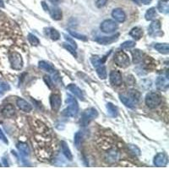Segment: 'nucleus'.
Returning <instances> with one entry per match:
<instances>
[{"mask_svg": "<svg viewBox=\"0 0 169 169\" xmlns=\"http://www.w3.org/2000/svg\"><path fill=\"white\" fill-rule=\"evenodd\" d=\"M53 148L47 141H39L36 144V154L41 160H48L53 156Z\"/></svg>", "mask_w": 169, "mask_h": 169, "instance_id": "nucleus-1", "label": "nucleus"}, {"mask_svg": "<svg viewBox=\"0 0 169 169\" xmlns=\"http://www.w3.org/2000/svg\"><path fill=\"white\" fill-rule=\"evenodd\" d=\"M66 103L68 107L63 112V114L66 117H76L79 112V105L76 99L70 94L67 95Z\"/></svg>", "mask_w": 169, "mask_h": 169, "instance_id": "nucleus-2", "label": "nucleus"}, {"mask_svg": "<svg viewBox=\"0 0 169 169\" xmlns=\"http://www.w3.org/2000/svg\"><path fill=\"white\" fill-rule=\"evenodd\" d=\"M161 103V96L156 91L149 92L145 96V104L149 108L154 109Z\"/></svg>", "mask_w": 169, "mask_h": 169, "instance_id": "nucleus-3", "label": "nucleus"}, {"mask_svg": "<svg viewBox=\"0 0 169 169\" xmlns=\"http://www.w3.org/2000/svg\"><path fill=\"white\" fill-rule=\"evenodd\" d=\"M114 62L118 66L121 68H126L130 64V60L128 56L123 51H119L116 53L114 55Z\"/></svg>", "mask_w": 169, "mask_h": 169, "instance_id": "nucleus-4", "label": "nucleus"}, {"mask_svg": "<svg viewBox=\"0 0 169 169\" xmlns=\"http://www.w3.org/2000/svg\"><path fill=\"white\" fill-rule=\"evenodd\" d=\"M97 116H98V112H97V110L96 108H94V107L88 108L83 113L82 119H81V124L83 126H86L91 122V120L96 119Z\"/></svg>", "mask_w": 169, "mask_h": 169, "instance_id": "nucleus-5", "label": "nucleus"}, {"mask_svg": "<svg viewBox=\"0 0 169 169\" xmlns=\"http://www.w3.org/2000/svg\"><path fill=\"white\" fill-rule=\"evenodd\" d=\"M9 61L12 69L15 70H21L23 67V60L21 58V54L16 52H14L9 56Z\"/></svg>", "mask_w": 169, "mask_h": 169, "instance_id": "nucleus-6", "label": "nucleus"}, {"mask_svg": "<svg viewBox=\"0 0 169 169\" xmlns=\"http://www.w3.org/2000/svg\"><path fill=\"white\" fill-rule=\"evenodd\" d=\"M118 24L112 20H106L100 25V29L104 33H112L118 29Z\"/></svg>", "mask_w": 169, "mask_h": 169, "instance_id": "nucleus-7", "label": "nucleus"}, {"mask_svg": "<svg viewBox=\"0 0 169 169\" xmlns=\"http://www.w3.org/2000/svg\"><path fill=\"white\" fill-rule=\"evenodd\" d=\"M148 34L151 37H160L162 35L161 31V23L159 21H154L151 22L148 28Z\"/></svg>", "mask_w": 169, "mask_h": 169, "instance_id": "nucleus-8", "label": "nucleus"}, {"mask_svg": "<svg viewBox=\"0 0 169 169\" xmlns=\"http://www.w3.org/2000/svg\"><path fill=\"white\" fill-rule=\"evenodd\" d=\"M110 78V82L112 86H119L123 83V78H122V74L118 70H112L110 73L109 75Z\"/></svg>", "mask_w": 169, "mask_h": 169, "instance_id": "nucleus-9", "label": "nucleus"}, {"mask_svg": "<svg viewBox=\"0 0 169 169\" xmlns=\"http://www.w3.org/2000/svg\"><path fill=\"white\" fill-rule=\"evenodd\" d=\"M156 86H157V88L159 91H167L169 87L168 78L167 77H163V76L158 77L157 79V80H156Z\"/></svg>", "mask_w": 169, "mask_h": 169, "instance_id": "nucleus-10", "label": "nucleus"}, {"mask_svg": "<svg viewBox=\"0 0 169 169\" xmlns=\"http://www.w3.org/2000/svg\"><path fill=\"white\" fill-rule=\"evenodd\" d=\"M168 158L165 153H158L154 158V165L157 167H165L167 164Z\"/></svg>", "mask_w": 169, "mask_h": 169, "instance_id": "nucleus-11", "label": "nucleus"}, {"mask_svg": "<svg viewBox=\"0 0 169 169\" xmlns=\"http://www.w3.org/2000/svg\"><path fill=\"white\" fill-rule=\"evenodd\" d=\"M61 96L58 94H52L50 96V105L54 111H58V109L61 107Z\"/></svg>", "mask_w": 169, "mask_h": 169, "instance_id": "nucleus-12", "label": "nucleus"}, {"mask_svg": "<svg viewBox=\"0 0 169 169\" xmlns=\"http://www.w3.org/2000/svg\"><path fill=\"white\" fill-rule=\"evenodd\" d=\"M119 34H116L111 37H100L96 38V41H97L98 43L102 44V45H107V44H111L117 41L119 39Z\"/></svg>", "mask_w": 169, "mask_h": 169, "instance_id": "nucleus-13", "label": "nucleus"}, {"mask_svg": "<svg viewBox=\"0 0 169 169\" xmlns=\"http://www.w3.org/2000/svg\"><path fill=\"white\" fill-rule=\"evenodd\" d=\"M112 16L118 22L123 23L126 20V15L121 8H115L112 12Z\"/></svg>", "mask_w": 169, "mask_h": 169, "instance_id": "nucleus-14", "label": "nucleus"}, {"mask_svg": "<svg viewBox=\"0 0 169 169\" xmlns=\"http://www.w3.org/2000/svg\"><path fill=\"white\" fill-rule=\"evenodd\" d=\"M1 113L2 115L5 117V118H8L10 119L15 115V107L13 106L12 104H6L1 110Z\"/></svg>", "mask_w": 169, "mask_h": 169, "instance_id": "nucleus-15", "label": "nucleus"}, {"mask_svg": "<svg viewBox=\"0 0 169 169\" xmlns=\"http://www.w3.org/2000/svg\"><path fill=\"white\" fill-rule=\"evenodd\" d=\"M16 105L21 111L25 112H29L32 110V106L28 102H26L25 100L22 99V98L17 99Z\"/></svg>", "mask_w": 169, "mask_h": 169, "instance_id": "nucleus-16", "label": "nucleus"}, {"mask_svg": "<svg viewBox=\"0 0 169 169\" xmlns=\"http://www.w3.org/2000/svg\"><path fill=\"white\" fill-rule=\"evenodd\" d=\"M67 89L70 91H71L73 94H74L75 96H77L80 100H84V95H83L82 91L76 85L74 84H70L67 86Z\"/></svg>", "mask_w": 169, "mask_h": 169, "instance_id": "nucleus-17", "label": "nucleus"}, {"mask_svg": "<svg viewBox=\"0 0 169 169\" xmlns=\"http://www.w3.org/2000/svg\"><path fill=\"white\" fill-rule=\"evenodd\" d=\"M96 70V73L98 74L100 79L102 80H105L107 78V70H106V67L103 64V63H101L99 64H97L96 66H95Z\"/></svg>", "mask_w": 169, "mask_h": 169, "instance_id": "nucleus-18", "label": "nucleus"}, {"mask_svg": "<svg viewBox=\"0 0 169 169\" xmlns=\"http://www.w3.org/2000/svg\"><path fill=\"white\" fill-rule=\"evenodd\" d=\"M131 54H132V57H133V63L135 64H137V63H140L142 60H143V56L144 54L139 49H135L131 51Z\"/></svg>", "mask_w": 169, "mask_h": 169, "instance_id": "nucleus-19", "label": "nucleus"}, {"mask_svg": "<svg viewBox=\"0 0 169 169\" xmlns=\"http://www.w3.org/2000/svg\"><path fill=\"white\" fill-rule=\"evenodd\" d=\"M154 48L157 50L160 54H168L169 47L167 43H155Z\"/></svg>", "mask_w": 169, "mask_h": 169, "instance_id": "nucleus-20", "label": "nucleus"}, {"mask_svg": "<svg viewBox=\"0 0 169 169\" xmlns=\"http://www.w3.org/2000/svg\"><path fill=\"white\" fill-rule=\"evenodd\" d=\"M61 149H62V152L63 154L65 156L67 159H69L70 161H72L73 160V155L70 151V148L68 146V145L66 144L65 141H61Z\"/></svg>", "mask_w": 169, "mask_h": 169, "instance_id": "nucleus-21", "label": "nucleus"}, {"mask_svg": "<svg viewBox=\"0 0 169 169\" xmlns=\"http://www.w3.org/2000/svg\"><path fill=\"white\" fill-rule=\"evenodd\" d=\"M157 9L161 13L167 14L169 11V4L167 0H161L158 2L157 4Z\"/></svg>", "mask_w": 169, "mask_h": 169, "instance_id": "nucleus-22", "label": "nucleus"}, {"mask_svg": "<svg viewBox=\"0 0 169 169\" xmlns=\"http://www.w3.org/2000/svg\"><path fill=\"white\" fill-rule=\"evenodd\" d=\"M129 35H130L134 39H135V40H140V38L142 37V36H143V31H142V29H141L140 27L136 26V27H134V28L130 31Z\"/></svg>", "mask_w": 169, "mask_h": 169, "instance_id": "nucleus-23", "label": "nucleus"}, {"mask_svg": "<svg viewBox=\"0 0 169 169\" xmlns=\"http://www.w3.org/2000/svg\"><path fill=\"white\" fill-rule=\"evenodd\" d=\"M39 67L41 68V70H46L48 73H54L56 71L54 67L50 63L47 62V61H40L39 62Z\"/></svg>", "mask_w": 169, "mask_h": 169, "instance_id": "nucleus-24", "label": "nucleus"}, {"mask_svg": "<svg viewBox=\"0 0 169 169\" xmlns=\"http://www.w3.org/2000/svg\"><path fill=\"white\" fill-rule=\"evenodd\" d=\"M119 97L120 101L124 103V105L127 107H129V108H134V107H135V102H134L128 96H126L124 95H120Z\"/></svg>", "mask_w": 169, "mask_h": 169, "instance_id": "nucleus-25", "label": "nucleus"}, {"mask_svg": "<svg viewBox=\"0 0 169 169\" xmlns=\"http://www.w3.org/2000/svg\"><path fill=\"white\" fill-rule=\"evenodd\" d=\"M17 147L19 149L20 152L21 153L22 156H25V157H27L29 156L30 154V149L28 147V145L25 143H19L17 145Z\"/></svg>", "mask_w": 169, "mask_h": 169, "instance_id": "nucleus-26", "label": "nucleus"}, {"mask_svg": "<svg viewBox=\"0 0 169 169\" xmlns=\"http://www.w3.org/2000/svg\"><path fill=\"white\" fill-rule=\"evenodd\" d=\"M145 20L146 21H152L153 19H155L157 17V10L155 8H151L147 9V11L145 15Z\"/></svg>", "mask_w": 169, "mask_h": 169, "instance_id": "nucleus-27", "label": "nucleus"}, {"mask_svg": "<svg viewBox=\"0 0 169 169\" xmlns=\"http://www.w3.org/2000/svg\"><path fill=\"white\" fill-rule=\"evenodd\" d=\"M51 15L55 21H59L62 19V12L58 8H53L51 10Z\"/></svg>", "mask_w": 169, "mask_h": 169, "instance_id": "nucleus-28", "label": "nucleus"}, {"mask_svg": "<svg viewBox=\"0 0 169 169\" xmlns=\"http://www.w3.org/2000/svg\"><path fill=\"white\" fill-rule=\"evenodd\" d=\"M128 97L132 100L134 102H137L140 101V93L136 90H131L128 92Z\"/></svg>", "mask_w": 169, "mask_h": 169, "instance_id": "nucleus-29", "label": "nucleus"}, {"mask_svg": "<svg viewBox=\"0 0 169 169\" xmlns=\"http://www.w3.org/2000/svg\"><path fill=\"white\" fill-rule=\"evenodd\" d=\"M107 109L108 114L111 116V117H117V115H118V109H117V107L113 104L107 103Z\"/></svg>", "mask_w": 169, "mask_h": 169, "instance_id": "nucleus-30", "label": "nucleus"}, {"mask_svg": "<svg viewBox=\"0 0 169 169\" xmlns=\"http://www.w3.org/2000/svg\"><path fill=\"white\" fill-rule=\"evenodd\" d=\"M47 31H48V35H49V37H51L52 40L57 41V40L59 39L60 35H59V32H58L57 30L54 29V28H50V29H48Z\"/></svg>", "mask_w": 169, "mask_h": 169, "instance_id": "nucleus-31", "label": "nucleus"}, {"mask_svg": "<svg viewBox=\"0 0 169 169\" xmlns=\"http://www.w3.org/2000/svg\"><path fill=\"white\" fill-rule=\"evenodd\" d=\"M74 142L75 146H76L77 148H80V147L81 142H82V134H81V132H77L74 135Z\"/></svg>", "mask_w": 169, "mask_h": 169, "instance_id": "nucleus-32", "label": "nucleus"}, {"mask_svg": "<svg viewBox=\"0 0 169 169\" xmlns=\"http://www.w3.org/2000/svg\"><path fill=\"white\" fill-rule=\"evenodd\" d=\"M135 42L134 41H126L121 44V48L123 50H130L133 47H135Z\"/></svg>", "mask_w": 169, "mask_h": 169, "instance_id": "nucleus-33", "label": "nucleus"}, {"mask_svg": "<svg viewBox=\"0 0 169 169\" xmlns=\"http://www.w3.org/2000/svg\"><path fill=\"white\" fill-rule=\"evenodd\" d=\"M69 32H70V34L72 36V37L77 38V39H79V40H81V41H87V37L86 36H85V35L80 34L78 33V32H76V31H71V30L69 31Z\"/></svg>", "mask_w": 169, "mask_h": 169, "instance_id": "nucleus-34", "label": "nucleus"}, {"mask_svg": "<svg viewBox=\"0 0 169 169\" xmlns=\"http://www.w3.org/2000/svg\"><path fill=\"white\" fill-rule=\"evenodd\" d=\"M28 40H29L30 43L33 46H37L39 44V40L36 36H34L33 34H29L28 36Z\"/></svg>", "mask_w": 169, "mask_h": 169, "instance_id": "nucleus-35", "label": "nucleus"}, {"mask_svg": "<svg viewBox=\"0 0 169 169\" xmlns=\"http://www.w3.org/2000/svg\"><path fill=\"white\" fill-rule=\"evenodd\" d=\"M63 47L65 48V49H67L69 52H70V54H72L74 57H77V54H76V52H75V50H74V48L72 47L71 45H70L69 43L67 44V43H63Z\"/></svg>", "mask_w": 169, "mask_h": 169, "instance_id": "nucleus-36", "label": "nucleus"}, {"mask_svg": "<svg viewBox=\"0 0 169 169\" xmlns=\"http://www.w3.org/2000/svg\"><path fill=\"white\" fill-rule=\"evenodd\" d=\"M128 148L131 151V152H133L136 156H140V150L136 145H128Z\"/></svg>", "mask_w": 169, "mask_h": 169, "instance_id": "nucleus-37", "label": "nucleus"}, {"mask_svg": "<svg viewBox=\"0 0 169 169\" xmlns=\"http://www.w3.org/2000/svg\"><path fill=\"white\" fill-rule=\"evenodd\" d=\"M43 79H44V81L47 84V86L49 87L50 89H53L54 88V83H53L52 79L50 78L49 76H47V75H45Z\"/></svg>", "mask_w": 169, "mask_h": 169, "instance_id": "nucleus-38", "label": "nucleus"}, {"mask_svg": "<svg viewBox=\"0 0 169 169\" xmlns=\"http://www.w3.org/2000/svg\"><path fill=\"white\" fill-rule=\"evenodd\" d=\"M64 36V37H65V40H66L69 43H70V45L72 46L73 47H74V49H76L77 48V45H76V43L74 42V41L71 38V37H68L67 35H63Z\"/></svg>", "mask_w": 169, "mask_h": 169, "instance_id": "nucleus-39", "label": "nucleus"}, {"mask_svg": "<svg viewBox=\"0 0 169 169\" xmlns=\"http://www.w3.org/2000/svg\"><path fill=\"white\" fill-rule=\"evenodd\" d=\"M9 90V86L8 84L4 82H0V93H3L4 91Z\"/></svg>", "mask_w": 169, "mask_h": 169, "instance_id": "nucleus-40", "label": "nucleus"}, {"mask_svg": "<svg viewBox=\"0 0 169 169\" xmlns=\"http://www.w3.org/2000/svg\"><path fill=\"white\" fill-rule=\"evenodd\" d=\"M107 1H108V0H97L96 3V5L97 8H102V7H103V6L106 5V4L107 3Z\"/></svg>", "mask_w": 169, "mask_h": 169, "instance_id": "nucleus-41", "label": "nucleus"}, {"mask_svg": "<svg viewBox=\"0 0 169 169\" xmlns=\"http://www.w3.org/2000/svg\"><path fill=\"white\" fill-rule=\"evenodd\" d=\"M0 139L3 140L4 142H5V143H8V140H7L6 137H5V135H4V133L2 132L1 129H0Z\"/></svg>", "mask_w": 169, "mask_h": 169, "instance_id": "nucleus-42", "label": "nucleus"}, {"mask_svg": "<svg viewBox=\"0 0 169 169\" xmlns=\"http://www.w3.org/2000/svg\"><path fill=\"white\" fill-rule=\"evenodd\" d=\"M41 6H42V8L43 9L45 10L46 12H47V11H49V8H48V6H47V4H46L45 2H41Z\"/></svg>", "mask_w": 169, "mask_h": 169, "instance_id": "nucleus-43", "label": "nucleus"}, {"mask_svg": "<svg viewBox=\"0 0 169 169\" xmlns=\"http://www.w3.org/2000/svg\"><path fill=\"white\" fill-rule=\"evenodd\" d=\"M50 3H52L53 4H55V5H57V4H58L62 0H49Z\"/></svg>", "mask_w": 169, "mask_h": 169, "instance_id": "nucleus-44", "label": "nucleus"}, {"mask_svg": "<svg viewBox=\"0 0 169 169\" xmlns=\"http://www.w3.org/2000/svg\"><path fill=\"white\" fill-rule=\"evenodd\" d=\"M141 2L144 4H149L151 2V0H141Z\"/></svg>", "mask_w": 169, "mask_h": 169, "instance_id": "nucleus-45", "label": "nucleus"}, {"mask_svg": "<svg viewBox=\"0 0 169 169\" xmlns=\"http://www.w3.org/2000/svg\"><path fill=\"white\" fill-rule=\"evenodd\" d=\"M0 7H4V2H3V0H0Z\"/></svg>", "mask_w": 169, "mask_h": 169, "instance_id": "nucleus-46", "label": "nucleus"}]
</instances>
